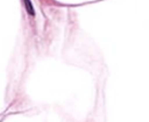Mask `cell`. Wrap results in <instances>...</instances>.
I'll use <instances>...</instances> for the list:
<instances>
[{
  "mask_svg": "<svg viewBox=\"0 0 149 122\" xmlns=\"http://www.w3.org/2000/svg\"><path fill=\"white\" fill-rule=\"evenodd\" d=\"M24 5L26 6V11H28V13L31 15V16H35V11H33V6L30 1H25L24 3Z\"/></svg>",
  "mask_w": 149,
  "mask_h": 122,
  "instance_id": "6da1fadb",
  "label": "cell"
}]
</instances>
